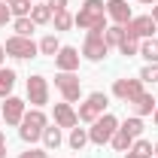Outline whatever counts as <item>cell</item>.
Masks as SVG:
<instances>
[{
    "instance_id": "cell-27",
    "label": "cell",
    "mask_w": 158,
    "mask_h": 158,
    "mask_svg": "<svg viewBox=\"0 0 158 158\" xmlns=\"http://www.w3.org/2000/svg\"><path fill=\"white\" fill-rule=\"evenodd\" d=\"M12 31H15L19 37H34L37 24L31 21V15H27V19H12Z\"/></svg>"
},
{
    "instance_id": "cell-18",
    "label": "cell",
    "mask_w": 158,
    "mask_h": 158,
    "mask_svg": "<svg viewBox=\"0 0 158 158\" xmlns=\"http://www.w3.org/2000/svg\"><path fill=\"white\" fill-rule=\"evenodd\" d=\"M15 70L12 67H0V98H9L12 88H15Z\"/></svg>"
},
{
    "instance_id": "cell-36",
    "label": "cell",
    "mask_w": 158,
    "mask_h": 158,
    "mask_svg": "<svg viewBox=\"0 0 158 158\" xmlns=\"http://www.w3.org/2000/svg\"><path fill=\"white\" fill-rule=\"evenodd\" d=\"M3 61H6V49L0 46V67H3Z\"/></svg>"
},
{
    "instance_id": "cell-16",
    "label": "cell",
    "mask_w": 158,
    "mask_h": 158,
    "mask_svg": "<svg viewBox=\"0 0 158 158\" xmlns=\"http://www.w3.org/2000/svg\"><path fill=\"white\" fill-rule=\"evenodd\" d=\"M43 149H49V152H55V149H61V143H64V134H61L58 125H46V131H43Z\"/></svg>"
},
{
    "instance_id": "cell-8",
    "label": "cell",
    "mask_w": 158,
    "mask_h": 158,
    "mask_svg": "<svg viewBox=\"0 0 158 158\" xmlns=\"http://www.w3.org/2000/svg\"><path fill=\"white\" fill-rule=\"evenodd\" d=\"M24 113H27V100L15 98V94L3 98V106H0V116H3V122H6L9 128H19V125H21V118H24Z\"/></svg>"
},
{
    "instance_id": "cell-17",
    "label": "cell",
    "mask_w": 158,
    "mask_h": 158,
    "mask_svg": "<svg viewBox=\"0 0 158 158\" xmlns=\"http://www.w3.org/2000/svg\"><path fill=\"white\" fill-rule=\"evenodd\" d=\"M67 146L73 149V152H82L85 146H88V128H70V137H67Z\"/></svg>"
},
{
    "instance_id": "cell-19",
    "label": "cell",
    "mask_w": 158,
    "mask_h": 158,
    "mask_svg": "<svg viewBox=\"0 0 158 158\" xmlns=\"http://www.w3.org/2000/svg\"><path fill=\"white\" fill-rule=\"evenodd\" d=\"M140 58H146V64H158V40H140Z\"/></svg>"
},
{
    "instance_id": "cell-29",
    "label": "cell",
    "mask_w": 158,
    "mask_h": 158,
    "mask_svg": "<svg viewBox=\"0 0 158 158\" xmlns=\"http://www.w3.org/2000/svg\"><path fill=\"white\" fill-rule=\"evenodd\" d=\"M140 79H143V85H158V64H146L140 70Z\"/></svg>"
},
{
    "instance_id": "cell-26",
    "label": "cell",
    "mask_w": 158,
    "mask_h": 158,
    "mask_svg": "<svg viewBox=\"0 0 158 158\" xmlns=\"http://www.w3.org/2000/svg\"><path fill=\"white\" fill-rule=\"evenodd\" d=\"M118 128H122V131H128L134 140L143 137V118H140V116H131V118H125V122H118Z\"/></svg>"
},
{
    "instance_id": "cell-39",
    "label": "cell",
    "mask_w": 158,
    "mask_h": 158,
    "mask_svg": "<svg viewBox=\"0 0 158 158\" xmlns=\"http://www.w3.org/2000/svg\"><path fill=\"white\" fill-rule=\"evenodd\" d=\"M134 3H149V6H152V3H155V0H134Z\"/></svg>"
},
{
    "instance_id": "cell-12",
    "label": "cell",
    "mask_w": 158,
    "mask_h": 158,
    "mask_svg": "<svg viewBox=\"0 0 158 158\" xmlns=\"http://www.w3.org/2000/svg\"><path fill=\"white\" fill-rule=\"evenodd\" d=\"M79 61H82V55H79L76 46H61L58 55H55V70L58 73H76Z\"/></svg>"
},
{
    "instance_id": "cell-7",
    "label": "cell",
    "mask_w": 158,
    "mask_h": 158,
    "mask_svg": "<svg viewBox=\"0 0 158 158\" xmlns=\"http://www.w3.org/2000/svg\"><path fill=\"white\" fill-rule=\"evenodd\" d=\"M24 91H27V103L31 106H37V110H43L46 103H49V79L40 76V73H34V76H27V85H24Z\"/></svg>"
},
{
    "instance_id": "cell-15",
    "label": "cell",
    "mask_w": 158,
    "mask_h": 158,
    "mask_svg": "<svg viewBox=\"0 0 158 158\" xmlns=\"http://www.w3.org/2000/svg\"><path fill=\"white\" fill-rule=\"evenodd\" d=\"M128 106H131V113H134V116L146 118V116H152V113H155L158 100L152 98L149 91H143V94H140V98H134V100H131V103H128Z\"/></svg>"
},
{
    "instance_id": "cell-24",
    "label": "cell",
    "mask_w": 158,
    "mask_h": 158,
    "mask_svg": "<svg viewBox=\"0 0 158 158\" xmlns=\"http://www.w3.org/2000/svg\"><path fill=\"white\" fill-rule=\"evenodd\" d=\"M110 146H113L116 152H128V149L134 146V137H131L128 131H122V128H118L116 134H113V140H110Z\"/></svg>"
},
{
    "instance_id": "cell-43",
    "label": "cell",
    "mask_w": 158,
    "mask_h": 158,
    "mask_svg": "<svg viewBox=\"0 0 158 158\" xmlns=\"http://www.w3.org/2000/svg\"><path fill=\"white\" fill-rule=\"evenodd\" d=\"M0 122H3V116H0Z\"/></svg>"
},
{
    "instance_id": "cell-13",
    "label": "cell",
    "mask_w": 158,
    "mask_h": 158,
    "mask_svg": "<svg viewBox=\"0 0 158 158\" xmlns=\"http://www.w3.org/2000/svg\"><path fill=\"white\" fill-rule=\"evenodd\" d=\"M52 118H55V125H58L61 131L67 128H76L79 125V116H76V110H73V103H67V100H61V103H55L52 106Z\"/></svg>"
},
{
    "instance_id": "cell-38",
    "label": "cell",
    "mask_w": 158,
    "mask_h": 158,
    "mask_svg": "<svg viewBox=\"0 0 158 158\" xmlns=\"http://www.w3.org/2000/svg\"><path fill=\"white\" fill-rule=\"evenodd\" d=\"M152 122H155V128H158V106H155V113H152Z\"/></svg>"
},
{
    "instance_id": "cell-33",
    "label": "cell",
    "mask_w": 158,
    "mask_h": 158,
    "mask_svg": "<svg viewBox=\"0 0 158 158\" xmlns=\"http://www.w3.org/2000/svg\"><path fill=\"white\" fill-rule=\"evenodd\" d=\"M46 3H49V9H52V15H55V12H61V9H67L70 0H46Z\"/></svg>"
},
{
    "instance_id": "cell-28",
    "label": "cell",
    "mask_w": 158,
    "mask_h": 158,
    "mask_svg": "<svg viewBox=\"0 0 158 158\" xmlns=\"http://www.w3.org/2000/svg\"><path fill=\"white\" fill-rule=\"evenodd\" d=\"M118 52H122L125 58H134V55H140V40L125 37V40H122V46H118Z\"/></svg>"
},
{
    "instance_id": "cell-4",
    "label": "cell",
    "mask_w": 158,
    "mask_h": 158,
    "mask_svg": "<svg viewBox=\"0 0 158 158\" xmlns=\"http://www.w3.org/2000/svg\"><path fill=\"white\" fill-rule=\"evenodd\" d=\"M103 31L106 27H94V31H85V43H82V58L91 61V64H100V61L110 55V46L103 40Z\"/></svg>"
},
{
    "instance_id": "cell-2",
    "label": "cell",
    "mask_w": 158,
    "mask_h": 158,
    "mask_svg": "<svg viewBox=\"0 0 158 158\" xmlns=\"http://www.w3.org/2000/svg\"><path fill=\"white\" fill-rule=\"evenodd\" d=\"M46 125H49V116H46L43 110H37V106H31V110L24 113V118H21V125H19V137L34 146V143L43 137Z\"/></svg>"
},
{
    "instance_id": "cell-25",
    "label": "cell",
    "mask_w": 158,
    "mask_h": 158,
    "mask_svg": "<svg viewBox=\"0 0 158 158\" xmlns=\"http://www.w3.org/2000/svg\"><path fill=\"white\" fill-rule=\"evenodd\" d=\"M34 9V0H9V12L12 19H27Z\"/></svg>"
},
{
    "instance_id": "cell-32",
    "label": "cell",
    "mask_w": 158,
    "mask_h": 158,
    "mask_svg": "<svg viewBox=\"0 0 158 158\" xmlns=\"http://www.w3.org/2000/svg\"><path fill=\"white\" fill-rule=\"evenodd\" d=\"M12 21V12H9V3H0V27H6Z\"/></svg>"
},
{
    "instance_id": "cell-20",
    "label": "cell",
    "mask_w": 158,
    "mask_h": 158,
    "mask_svg": "<svg viewBox=\"0 0 158 158\" xmlns=\"http://www.w3.org/2000/svg\"><path fill=\"white\" fill-rule=\"evenodd\" d=\"M125 37H128V34H125V27H122V24H106V31H103V40H106V46H110V49H118Z\"/></svg>"
},
{
    "instance_id": "cell-41",
    "label": "cell",
    "mask_w": 158,
    "mask_h": 158,
    "mask_svg": "<svg viewBox=\"0 0 158 158\" xmlns=\"http://www.w3.org/2000/svg\"><path fill=\"white\" fill-rule=\"evenodd\" d=\"M0 3H9V0H0Z\"/></svg>"
},
{
    "instance_id": "cell-21",
    "label": "cell",
    "mask_w": 158,
    "mask_h": 158,
    "mask_svg": "<svg viewBox=\"0 0 158 158\" xmlns=\"http://www.w3.org/2000/svg\"><path fill=\"white\" fill-rule=\"evenodd\" d=\"M31 21H34V24H52V9H49L46 0H43V3H34V9H31Z\"/></svg>"
},
{
    "instance_id": "cell-35",
    "label": "cell",
    "mask_w": 158,
    "mask_h": 158,
    "mask_svg": "<svg viewBox=\"0 0 158 158\" xmlns=\"http://www.w3.org/2000/svg\"><path fill=\"white\" fill-rule=\"evenodd\" d=\"M125 158H149V155H140V152H134V149H128V152H125Z\"/></svg>"
},
{
    "instance_id": "cell-30",
    "label": "cell",
    "mask_w": 158,
    "mask_h": 158,
    "mask_svg": "<svg viewBox=\"0 0 158 158\" xmlns=\"http://www.w3.org/2000/svg\"><path fill=\"white\" fill-rule=\"evenodd\" d=\"M131 149H134V152H140V155H149V158H152V143H149L146 137H137Z\"/></svg>"
},
{
    "instance_id": "cell-23",
    "label": "cell",
    "mask_w": 158,
    "mask_h": 158,
    "mask_svg": "<svg viewBox=\"0 0 158 158\" xmlns=\"http://www.w3.org/2000/svg\"><path fill=\"white\" fill-rule=\"evenodd\" d=\"M52 27H55V34H61V31H70V27H73V12H70V9H61V12H55V15H52Z\"/></svg>"
},
{
    "instance_id": "cell-34",
    "label": "cell",
    "mask_w": 158,
    "mask_h": 158,
    "mask_svg": "<svg viewBox=\"0 0 158 158\" xmlns=\"http://www.w3.org/2000/svg\"><path fill=\"white\" fill-rule=\"evenodd\" d=\"M0 158H6V134L0 131Z\"/></svg>"
},
{
    "instance_id": "cell-37",
    "label": "cell",
    "mask_w": 158,
    "mask_h": 158,
    "mask_svg": "<svg viewBox=\"0 0 158 158\" xmlns=\"http://www.w3.org/2000/svg\"><path fill=\"white\" fill-rule=\"evenodd\" d=\"M152 19H155V24H158V6H152Z\"/></svg>"
},
{
    "instance_id": "cell-9",
    "label": "cell",
    "mask_w": 158,
    "mask_h": 158,
    "mask_svg": "<svg viewBox=\"0 0 158 158\" xmlns=\"http://www.w3.org/2000/svg\"><path fill=\"white\" fill-rule=\"evenodd\" d=\"M146 88H143V79H128V76H122V79H116L113 82V98L116 100H122V103H131L134 98H140Z\"/></svg>"
},
{
    "instance_id": "cell-6",
    "label": "cell",
    "mask_w": 158,
    "mask_h": 158,
    "mask_svg": "<svg viewBox=\"0 0 158 158\" xmlns=\"http://www.w3.org/2000/svg\"><path fill=\"white\" fill-rule=\"evenodd\" d=\"M3 49H6L9 58H15V61H31V58L40 55V46L34 43V37H19V34H12V37L6 40Z\"/></svg>"
},
{
    "instance_id": "cell-22",
    "label": "cell",
    "mask_w": 158,
    "mask_h": 158,
    "mask_svg": "<svg viewBox=\"0 0 158 158\" xmlns=\"http://www.w3.org/2000/svg\"><path fill=\"white\" fill-rule=\"evenodd\" d=\"M40 46V55H49V58H55L58 55V49H61V40L55 37V34H46V37L37 43Z\"/></svg>"
},
{
    "instance_id": "cell-31",
    "label": "cell",
    "mask_w": 158,
    "mask_h": 158,
    "mask_svg": "<svg viewBox=\"0 0 158 158\" xmlns=\"http://www.w3.org/2000/svg\"><path fill=\"white\" fill-rule=\"evenodd\" d=\"M19 158H49V149H43V146H31V149H24Z\"/></svg>"
},
{
    "instance_id": "cell-11",
    "label": "cell",
    "mask_w": 158,
    "mask_h": 158,
    "mask_svg": "<svg viewBox=\"0 0 158 158\" xmlns=\"http://www.w3.org/2000/svg\"><path fill=\"white\" fill-rule=\"evenodd\" d=\"M155 19L152 15H134V19L125 24V34L128 37H134V40H149V37H155Z\"/></svg>"
},
{
    "instance_id": "cell-14",
    "label": "cell",
    "mask_w": 158,
    "mask_h": 158,
    "mask_svg": "<svg viewBox=\"0 0 158 158\" xmlns=\"http://www.w3.org/2000/svg\"><path fill=\"white\" fill-rule=\"evenodd\" d=\"M106 19L113 21V24H128V21L134 19V9L128 6V0H106Z\"/></svg>"
},
{
    "instance_id": "cell-42",
    "label": "cell",
    "mask_w": 158,
    "mask_h": 158,
    "mask_svg": "<svg viewBox=\"0 0 158 158\" xmlns=\"http://www.w3.org/2000/svg\"><path fill=\"white\" fill-rule=\"evenodd\" d=\"M34 3H43V0H34Z\"/></svg>"
},
{
    "instance_id": "cell-1",
    "label": "cell",
    "mask_w": 158,
    "mask_h": 158,
    "mask_svg": "<svg viewBox=\"0 0 158 158\" xmlns=\"http://www.w3.org/2000/svg\"><path fill=\"white\" fill-rule=\"evenodd\" d=\"M73 24L82 31L106 27V0H82L79 12L73 15Z\"/></svg>"
},
{
    "instance_id": "cell-40",
    "label": "cell",
    "mask_w": 158,
    "mask_h": 158,
    "mask_svg": "<svg viewBox=\"0 0 158 158\" xmlns=\"http://www.w3.org/2000/svg\"><path fill=\"white\" fill-rule=\"evenodd\" d=\"M152 155H155V158H158V143H155V146H152Z\"/></svg>"
},
{
    "instance_id": "cell-5",
    "label": "cell",
    "mask_w": 158,
    "mask_h": 158,
    "mask_svg": "<svg viewBox=\"0 0 158 158\" xmlns=\"http://www.w3.org/2000/svg\"><path fill=\"white\" fill-rule=\"evenodd\" d=\"M118 131V118L113 113H103L100 118L91 122V128H88V143H94V146H106L113 134Z\"/></svg>"
},
{
    "instance_id": "cell-44",
    "label": "cell",
    "mask_w": 158,
    "mask_h": 158,
    "mask_svg": "<svg viewBox=\"0 0 158 158\" xmlns=\"http://www.w3.org/2000/svg\"><path fill=\"white\" fill-rule=\"evenodd\" d=\"M79 3H82V0H79Z\"/></svg>"
},
{
    "instance_id": "cell-3",
    "label": "cell",
    "mask_w": 158,
    "mask_h": 158,
    "mask_svg": "<svg viewBox=\"0 0 158 158\" xmlns=\"http://www.w3.org/2000/svg\"><path fill=\"white\" fill-rule=\"evenodd\" d=\"M106 106H110V94H103V91H91V94H85V100L79 103L76 116L82 125H91L94 118H100L106 113Z\"/></svg>"
},
{
    "instance_id": "cell-10",
    "label": "cell",
    "mask_w": 158,
    "mask_h": 158,
    "mask_svg": "<svg viewBox=\"0 0 158 158\" xmlns=\"http://www.w3.org/2000/svg\"><path fill=\"white\" fill-rule=\"evenodd\" d=\"M55 88L61 91V100H67V103H76L82 98V82H79L76 73H58L55 76Z\"/></svg>"
}]
</instances>
